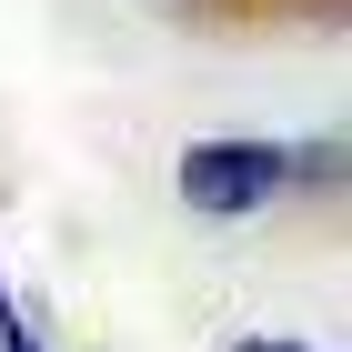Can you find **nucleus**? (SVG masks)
Wrapping results in <instances>:
<instances>
[{"instance_id":"nucleus-1","label":"nucleus","mask_w":352,"mask_h":352,"mask_svg":"<svg viewBox=\"0 0 352 352\" xmlns=\"http://www.w3.org/2000/svg\"><path fill=\"white\" fill-rule=\"evenodd\" d=\"M171 191L201 221H252V212H272L292 191V151L282 141H191L182 171H171Z\"/></svg>"},{"instance_id":"nucleus-2","label":"nucleus","mask_w":352,"mask_h":352,"mask_svg":"<svg viewBox=\"0 0 352 352\" xmlns=\"http://www.w3.org/2000/svg\"><path fill=\"white\" fill-rule=\"evenodd\" d=\"M242 352H302V342H242Z\"/></svg>"}]
</instances>
